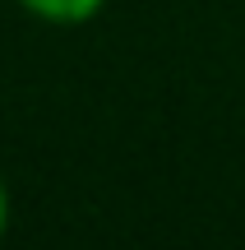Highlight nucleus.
Segmentation results:
<instances>
[{"label":"nucleus","instance_id":"nucleus-1","mask_svg":"<svg viewBox=\"0 0 245 250\" xmlns=\"http://www.w3.org/2000/svg\"><path fill=\"white\" fill-rule=\"evenodd\" d=\"M23 14L42 19L51 28H79V23H93V19L107 9V0H19Z\"/></svg>","mask_w":245,"mask_h":250},{"label":"nucleus","instance_id":"nucleus-2","mask_svg":"<svg viewBox=\"0 0 245 250\" xmlns=\"http://www.w3.org/2000/svg\"><path fill=\"white\" fill-rule=\"evenodd\" d=\"M9 232V186H5V176H0V236Z\"/></svg>","mask_w":245,"mask_h":250}]
</instances>
